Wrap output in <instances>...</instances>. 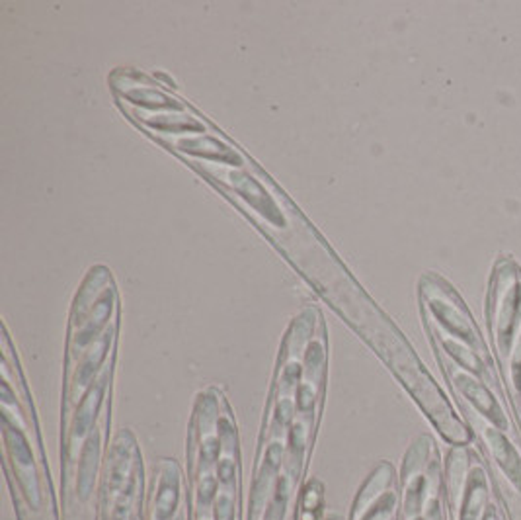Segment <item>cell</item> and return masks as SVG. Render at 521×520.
I'll return each instance as SVG.
<instances>
[{"mask_svg": "<svg viewBox=\"0 0 521 520\" xmlns=\"http://www.w3.org/2000/svg\"><path fill=\"white\" fill-rule=\"evenodd\" d=\"M305 278L387 364V368L405 385L439 435L451 445H467L471 440V433L455 415L444 392L428 374L397 325L363 292L338 256H322Z\"/></svg>", "mask_w": 521, "mask_h": 520, "instance_id": "obj_1", "label": "cell"}, {"mask_svg": "<svg viewBox=\"0 0 521 520\" xmlns=\"http://www.w3.org/2000/svg\"><path fill=\"white\" fill-rule=\"evenodd\" d=\"M117 315H120V294H117L112 270L96 265L86 272L73 302L67 341V375L86 350L106 333Z\"/></svg>", "mask_w": 521, "mask_h": 520, "instance_id": "obj_2", "label": "cell"}, {"mask_svg": "<svg viewBox=\"0 0 521 520\" xmlns=\"http://www.w3.org/2000/svg\"><path fill=\"white\" fill-rule=\"evenodd\" d=\"M420 300L422 314L432 319L441 331L473 348L483 360H490L487 345L471 314H468L459 294L446 280L436 275H426L420 280Z\"/></svg>", "mask_w": 521, "mask_h": 520, "instance_id": "obj_3", "label": "cell"}, {"mask_svg": "<svg viewBox=\"0 0 521 520\" xmlns=\"http://www.w3.org/2000/svg\"><path fill=\"white\" fill-rule=\"evenodd\" d=\"M487 315L500 353L510 355L521 317V275L512 260H498L494 268Z\"/></svg>", "mask_w": 521, "mask_h": 520, "instance_id": "obj_4", "label": "cell"}, {"mask_svg": "<svg viewBox=\"0 0 521 520\" xmlns=\"http://www.w3.org/2000/svg\"><path fill=\"white\" fill-rule=\"evenodd\" d=\"M161 147L171 151L178 157L203 161L213 165H223L231 168H244V171H254L258 166L249 155L242 153L234 143L221 132L215 134H195V135H149Z\"/></svg>", "mask_w": 521, "mask_h": 520, "instance_id": "obj_5", "label": "cell"}, {"mask_svg": "<svg viewBox=\"0 0 521 520\" xmlns=\"http://www.w3.org/2000/svg\"><path fill=\"white\" fill-rule=\"evenodd\" d=\"M113 98L147 112H195L186 100L161 86L152 76L132 67H117L110 75Z\"/></svg>", "mask_w": 521, "mask_h": 520, "instance_id": "obj_6", "label": "cell"}, {"mask_svg": "<svg viewBox=\"0 0 521 520\" xmlns=\"http://www.w3.org/2000/svg\"><path fill=\"white\" fill-rule=\"evenodd\" d=\"M117 333H120V315L112 321L106 333L86 350L84 356L78 360L74 370L67 375V385H64V405H63L64 417L71 419L76 403L83 399V395L88 392V387L96 382L102 370L106 368L108 360L113 355Z\"/></svg>", "mask_w": 521, "mask_h": 520, "instance_id": "obj_7", "label": "cell"}, {"mask_svg": "<svg viewBox=\"0 0 521 520\" xmlns=\"http://www.w3.org/2000/svg\"><path fill=\"white\" fill-rule=\"evenodd\" d=\"M117 106L125 114L129 122H133L145 135H195V134H215L221 132L210 120L195 112H147L129 106L125 102L115 100Z\"/></svg>", "mask_w": 521, "mask_h": 520, "instance_id": "obj_8", "label": "cell"}, {"mask_svg": "<svg viewBox=\"0 0 521 520\" xmlns=\"http://www.w3.org/2000/svg\"><path fill=\"white\" fill-rule=\"evenodd\" d=\"M113 360L115 356L108 360L106 368L102 370V374L96 378V382L88 387V392L83 395V399L76 403V407L69 419V446H83L84 440L90 436V433L96 428V421L102 417V407L106 405L108 389L112 385V375H113Z\"/></svg>", "mask_w": 521, "mask_h": 520, "instance_id": "obj_9", "label": "cell"}, {"mask_svg": "<svg viewBox=\"0 0 521 520\" xmlns=\"http://www.w3.org/2000/svg\"><path fill=\"white\" fill-rule=\"evenodd\" d=\"M441 362H444V368L449 375L455 392L461 394L480 415H483V417H487L494 426H496L498 431H506L507 428L506 415L496 397H494L490 394V389L485 385V382L478 380L471 372H463L457 364L451 362L446 356H441Z\"/></svg>", "mask_w": 521, "mask_h": 520, "instance_id": "obj_10", "label": "cell"}, {"mask_svg": "<svg viewBox=\"0 0 521 520\" xmlns=\"http://www.w3.org/2000/svg\"><path fill=\"white\" fill-rule=\"evenodd\" d=\"M108 411L102 413V419L96 425V428L90 436L84 440V445L81 446V456H78V477H76V493L83 501H88L90 495L94 491L98 467H100V458L103 450V431H106V421H108Z\"/></svg>", "mask_w": 521, "mask_h": 520, "instance_id": "obj_11", "label": "cell"}, {"mask_svg": "<svg viewBox=\"0 0 521 520\" xmlns=\"http://www.w3.org/2000/svg\"><path fill=\"white\" fill-rule=\"evenodd\" d=\"M182 497V472L174 460H162L156 484L152 520H174Z\"/></svg>", "mask_w": 521, "mask_h": 520, "instance_id": "obj_12", "label": "cell"}, {"mask_svg": "<svg viewBox=\"0 0 521 520\" xmlns=\"http://www.w3.org/2000/svg\"><path fill=\"white\" fill-rule=\"evenodd\" d=\"M487 440L492 448L494 458H496L500 467L506 472L507 479H510L517 489H521V462L516 448L506 440V436L496 426L487 428Z\"/></svg>", "mask_w": 521, "mask_h": 520, "instance_id": "obj_13", "label": "cell"}, {"mask_svg": "<svg viewBox=\"0 0 521 520\" xmlns=\"http://www.w3.org/2000/svg\"><path fill=\"white\" fill-rule=\"evenodd\" d=\"M487 479L480 470H475L468 477V485L465 493L463 509H461V520H477L480 509L487 503Z\"/></svg>", "mask_w": 521, "mask_h": 520, "instance_id": "obj_14", "label": "cell"}, {"mask_svg": "<svg viewBox=\"0 0 521 520\" xmlns=\"http://www.w3.org/2000/svg\"><path fill=\"white\" fill-rule=\"evenodd\" d=\"M291 499V477L281 475L278 479L276 487H273L271 497L266 505V511L262 515V520H285L288 515V506Z\"/></svg>", "mask_w": 521, "mask_h": 520, "instance_id": "obj_15", "label": "cell"}, {"mask_svg": "<svg viewBox=\"0 0 521 520\" xmlns=\"http://www.w3.org/2000/svg\"><path fill=\"white\" fill-rule=\"evenodd\" d=\"M219 481L215 477V474H210V472H205L202 474V479H200V485H198V506H213L215 499L219 497Z\"/></svg>", "mask_w": 521, "mask_h": 520, "instance_id": "obj_16", "label": "cell"}, {"mask_svg": "<svg viewBox=\"0 0 521 520\" xmlns=\"http://www.w3.org/2000/svg\"><path fill=\"white\" fill-rule=\"evenodd\" d=\"M213 520H234V499L231 491H221L213 503Z\"/></svg>", "mask_w": 521, "mask_h": 520, "instance_id": "obj_17", "label": "cell"}, {"mask_svg": "<svg viewBox=\"0 0 521 520\" xmlns=\"http://www.w3.org/2000/svg\"><path fill=\"white\" fill-rule=\"evenodd\" d=\"M485 520H494V516H492V515H487V516H485Z\"/></svg>", "mask_w": 521, "mask_h": 520, "instance_id": "obj_18", "label": "cell"}, {"mask_svg": "<svg viewBox=\"0 0 521 520\" xmlns=\"http://www.w3.org/2000/svg\"><path fill=\"white\" fill-rule=\"evenodd\" d=\"M174 520H184V516H176Z\"/></svg>", "mask_w": 521, "mask_h": 520, "instance_id": "obj_19", "label": "cell"}, {"mask_svg": "<svg viewBox=\"0 0 521 520\" xmlns=\"http://www.w3.org/2000/svg\"><path fill=\"white\" fill-rule=\"evenodd\" d=\"M416 520H422V518H416Z\"/></svg>", "mask_w": 521, "mask_h": 520, "instance_id": "obj_20", "label": "cell"}]
</instances>
